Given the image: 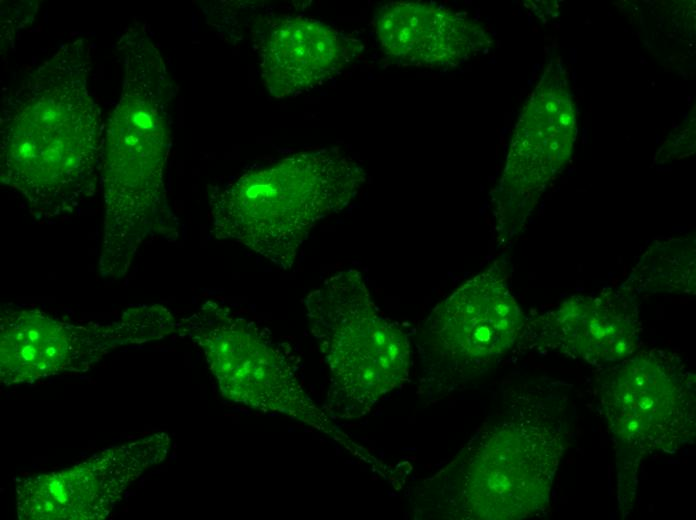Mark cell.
Returning <instances> with one entry per match:
<instances>
[{
    "label": "cell",
    "mask_w": 696,
    "mask_h": 520,
    "mask_svg": "<svg viewBox=\"0 0 696 520\" xmlns=\"http://www.w3.org/2000/svg\"><path fill=\"white\" fill-rule=\"evenodd\" d=\"M90 46L64 44L3 99L0 176L32 213L50 219L93 196L101 172L102 121L88 89Z\"/></svg>",
    "instance_id": "1"
},
{
    "label": "cell",
    "mask_w": 696,
    "mask_h": 520,
    "mask_svg": "<svg viewBox=\"0 0 696 520\" xmlns=\"http://www.w3.org/2000/svg\"><path fill=\"white\" fill-rule=\"evenodd\" d=\"M117 50L122 93L107 122L101 165L105 217L99 269L111 278L127 273L144 243L179 237L164 183L174 83L144 25L127 27Z\"/></svg>",
    "instance_id": "2"
},
{
    "label": "cell",
    "mask_w": 696,
    "mask_h": 520,
    "mask_svg": "<svg viewBox=\"0 0 696 520\" xmlns=\"http://www.w3.org/2000/svg\"><path fill=\"white\" fill-rule=\"evenodd\" d=\"M566 444L561 408L514 390L458 455L410 491L416 519L515 520L546 513Z\"/></svg>",
    "instance_id": "3"
},
{
    "label": "cell",
    "mask_w": 696,
    "mask_h": 520,
    "mask_svg": "<svg viewBox=\"0 0 696 520\" xmlns=\"http://www.w3.org/2000/svg\"><path fill=\"white\" fill-rule=\"evenodd\" d=\"M365 181L363 168L338 148L296 153L215 186L211 232L289 269L316 224L344 209Z\"/></svg>",
    "instance_id": "4"
},
{
    "label": "cell",
    "mask_w": 696,
    "mask_h": 520,
    "mask_svg": "<svg viewBox=\"0 0 696 520\" xmlns=\"http://www.w3.org/2000/svg\"><path fill=\"white\" fill-rule=\"evenodd\" d=\"M305 306L328 367L332 414L363 416L408 381V336L379 311L358 271L332 275L306 297Z\"/></svg>",
    "instance_id": "5"
},
{
    "label": "cell",
    "mask_w": 696,
    "mask_h": 520,
    "mask_svg": "<svg viewBox=\"0 0 696 520\" xmlns=\"http://www.w3.org/2000/svg\"><path fill=\"white\" fill-rule=\"evenodd\" d=\"M696 376L676 353L649 349L607 366L597 395L612 436L622 516L633 507L642 460L696 436Z\"/></svg>",
    "instance_id": "6"
},
{
    "label": "cell",
    "mask_w": 696,
    "mask_h": 520,
    "mask_svg": "<svg viewBox=\"0 0 696 520\" xmlns=\"http://www.w3.org/2000/svg\"><path fill=\"white\" fill-rule=\"evenodd\" d=\"M495 261L440 302L419 328V394L435 402L495 367L523 339L527 320Z\"/></svg>",
    "instance_id": "7"
},
{
    "label": "cell",
    "mask_w": 696,
    "mask_h": 520,
    "mask_svg": "<svg viewBox=\"0 0 696 520\" xmlns=\"http://www.w3.org/2000/svg\"><path fill=\"white\" fill-rule=\"evenodd\" d=\"M204 352L223 396L279 412L333 434V425L304 391L291 347L266 328L213 301L176 323Z\"/></svg>",
    "instance_id": "8"
},
{
    "label": "cell",
    "mask_w": 696,
    "mask_h": 520,
    "mask_svg": "<svg viewBox=\"0 0 696 520\" xmlns=\"http://www.w3.org/2000/svg\"><path fill=\"white\" fill-rule=\"evenodd\" d=\"M0 323V377L6 385L85 372L110 350L161 339L176 326L159 305L129 308L118 320L85 324L39 309L6 308Z\"/></svg>",
    "instance_id": "9"
},
{
    "label": "cell",
    "mask_w": 696,
    "mask_h": 520,
    "mask_svg": "<svg viewBox=\"0 0 696 520\" xmlns=\"http://www.w3.org/2000/svg\"><path fill=\"white\" fill-rule=\"evenodd\" d=\"M574 125L567 92L553 89L551 80L539 84L519 117L493 194L501 242H509L521 232L546 184L568 161Z\"/></svg>",
    "instance_id": "10"
},
{
    "label": "cell",
    "mask_w": 696,
    "mask_h": 520,
    "mask_svg": "<svg viewBox=\"0 0 696 520\" xmlns=\"http://www.w3.org/2000/svg\"><path fill=\"white\" fill-rule=\"evenodd\" d=\"M165 433L112 447L69 469L25 479L17 488L23 520H99L124 491L167 453Z\"/></svg>",
    "instance_id": "11"
},
{
    "label": "cell",
    "mask_w": 696,
    "mask_h": 520,
    "mask_svg": "<svg viewBox=\"0 0 696 520\" xmlns=\"http://www.w3.org/2000/svg\"><path fill=\"white\" fill-rule=\"evenodd\" d=\"M641 333L637 296L621 286L567 298L527 321L523 338L538 349L604 367L636 353Z\"/></svg>",
    "instance_id": "12"
},
{
    "label": "cell",
    "mask_w": 696,
    "mask_h": 520,
    "mask_svg": "<svg viewBox=\"0 0 696 520\" xmlns=\"http://www.w3.org/2000/svg\"><path fill=\"white\" fill-rule=\"evenodd\" d=\"M261 76L276 98L295 96L339 74L362 43L319 20L280 16L264 26L259 42Z\"/></svg>",
    "instance_id": "13"
},
{
    "label": "cell",
    "mask_w": 696,
    "mask_h": 520,
    "mask_svg": "<svg viewBox=\"0 0 696 520\" xmlns=\"http://www.w3.org/2000/svg\"><path fill=\"white\" fill-rule=\"evenodd\" d=\"M378 42L399 65L455 67L490 43L481 25L443 6L420 1H391L374 16Z\"/></svg>",
    "instance_id": "14"
},
{
    "label": "cell",
    "mask_w": 696,
    "mask_h": 520,
    "mask_svg": "<svg viewBox=\"0 0 696 520\" xmlns=\"http://www.w3.org/2000/svg\"><path fill=\"white\" fill-rule=\"evenodd\" d=\"M622 287L631 291L694 293V243L672 240L651 245Z\"/></svg>",
    "instance_id": "15"
}]
</instances>
